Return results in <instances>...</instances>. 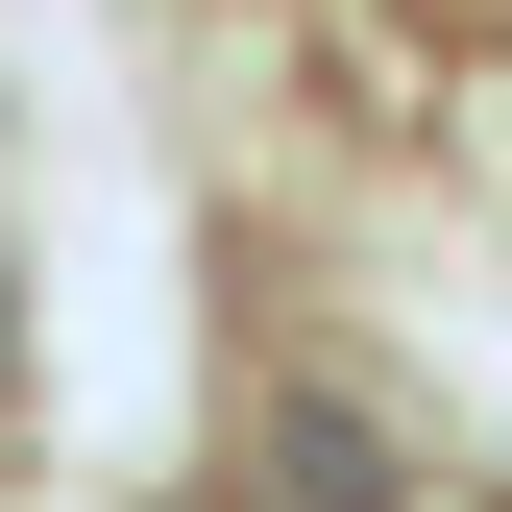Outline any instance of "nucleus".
I'll list each match as a JSON object with an SVG mask.
<instances>
[{"label":"nucleus","instance_id":"obj_1","mask_svg":"<svg viewBox=\"0 0 512 512\" xmlns=\"http://www.w3.org/2000/svg\"><path fill=\"white\" fill-rule=\"evenodd\" d=\"M464 25H512V0H464Z\"/></svg>","mask_w":512,"mask_h":512}]
</instances>
